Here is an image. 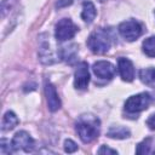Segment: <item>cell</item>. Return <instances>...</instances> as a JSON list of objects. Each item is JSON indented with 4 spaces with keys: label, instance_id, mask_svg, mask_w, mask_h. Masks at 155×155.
Segmentation results:
<instances>
[{
    "label": "cell",
    "instance_id": "5b68a950",
    "mask_svg": "<svg viewBox=\"0 0 155 155\" xmlns=\"http://www.w3.org/2000/svg\"><path fill=\"white\" fill-rule=\"evenodd\" d=\"M78 27L74 24V22L70 18H62L57 24H56V30L54 35L58 41H67L70 40L75 36L78 33Z\"/></svg>",
    "mask_w": 155,
    "mask_h": 155
},
{
    "label": "cell",
    "instance_id": "44dd1931",
    "mask_svg": "<svg viewBox=\"0 0 155 155\" xmlns=\"http://www.w3.org/2000/svg\"><path fill=\"white\" fill-rule=\"evenodd\" d=\"M98 154H117V151L114 150V149L108 148L107 145H102V147L98 149Z\"/></svg>",
    "mask_w": 155,
    "mask_h": 155
},
{
    "label": "cell",
    "instance_id": "277c9868",
    "mask_svg": "<svg viewBox=\"0 0 155 155\" xmlns=\"http://www.w3.org/2000/svg\"><path fill=\"white\" fill-rule=\"evenodd\" d=\"M119 33L120 35L127 40V41H134L137 40L142 33H143V27L142 24L136 21V19H128V21H124L120 23L119 25Z\"/></svg>",
    "mask_w": 155,
    "mask_h": 155
},
{
    "label": "cell",
    "instance_id": "ffe728a7",
    "mask_svg": "<svg viewBox=\"0 0 155 155\" xmlns=\"http://www.w3.org/2000/svg\"><path fill=\"white\" fill-rule=\"evenodd\" d=\"M64 150H65V153H74V151L78 150V145L74 140L65 139L64 140Z\"/></svg>",
    "mask_w": 155,
    "mask_h": 155
},
{
    "label": "cell",
    "instance_id": "d6986e66",
    "mask_svg": "<svg viewBox=\"0 0 155 155\" xmlns=\"http://www.w3.org/2000/svg\"><path fill=\"white\" fill-rule=\"evenodd\" d=\"M0 153H1L2 155L15 153V151H13V148H12V144L10 143V140H7V139H5V138L0 140Z\"/></svg>",
    "mask_w": 155,
    "mask_h": 155
},
{
    "label": "cell",
    "instance_id": "ba28073f",
    "mask_svg": "<svg viewBox=\"0 0 155 155\" xmlns=\"http://www.w3.org/2000/svg\"><path fill=\"white\" fill-rule=\"evenodd\" d=\"M92 70L97 78L104 79V80H111L116 73L115 67L108 61H98L93 63Z\"/></svg>",
    "mask_w": 155,
    "mask_h": 155
},
{
    "label": "cell",
    "instance_id": "8fae6325",
    "mask_svg": "<svg viewBox=\"0 0 155 155\" xmlns=\"http://www.w3.org/2000/svg\"><path fill=\"white\" fill-rule=\"evenodd\" d=\"M117 69L124 81L131 82L134 79V67H133V63L128 58L120 57L117 59Z\"/></svg>",
    "mask_w": 155,
    "mask_h": 155
},
{
    "label": "cell",
    "instance_id": "6da1fadb",
    "mask_svg": "<svg viewBox=\"0 0 155 155\" xmlns=\"http://www.w3.org/2000/svg\"><path fill=\"white\" fill-rule=\"evenodd\" d=\"M99 125L101 122L97 116L91 114H85L78 119L75 124V130L84 143H91L99 134V127H101Z\"/></svg>",
    "mask_w": 155,
    "mask_h": 155
},
{
    "label": "cell",
    "instance_id": "3957f363",
    "mask_svg": "<svg viewBox=\"0 0 155 155\" xmlns=\"http://www.w3.org/2000/svg\"><path fill=\"white\" fill-rule=\"evenodd\" d=\"M151 102V96L148 92H142L134 96H131L126 103H125V110L130 114L140 113L145 109H148L149 104Z\"/></svg>",
    "mask_w": 155,
    "mask_h": 155
},
{
    "label": "cell",
    "instance_id": "9c48e42d",
    "mask_svg": "<svg viewBox=\"0 0 155 155\" xmlns=\"http://www.w3.org/2000/svg\"><path fill=\"white\" fill-rule=\"evenodd\" d=\"M90 82V71L88 64L86 62H81L74 74V86L76 90H86Z\"/></svg>",
    "mask_w": 155,
    "mask_h": 155
},
{
    "label": "cell",
    "instance_id": "cb8c5ba5",
    "mask_svg": "<svg viewBox=\"0 0 155 155\" xmlns=\"http://www.w3.org/2000/svg\"><path fill=\"white\" fill-rule=\"evenodd\" d=\"M150 96H151V99H154V101H155V92H154L153 94H150Z\"/></svg>",
    "mask_w": 155,
    "mask_h": 155
},
{
    "label": "cell",
    "instance_id": "7402d4cb",
    "mask_svg": "<svg viewBox=\"0 0 155 155\" xmlns=\"http://www.w3.org/2000/svg\"><path fill=\"white\" fill-rule=\"evenodd\" d=\"M147 126L150 128V130H155V113L151 114L148 120H147Z\"/></svg>",
    "mask_w": 155,
    "mask_h": 155
},
{
    "label": "cell",
    "instance_id": "5bb4252c",
    "mask_svg": "<svg viewBox=\"0 0 155 155\" xmlns=\"http://www.w3.org/2000/svg\"><path fill=\"white\" fill-rule=\"evenodd\" d=\"M76 53H78V46L75 44L68 45V46H63L61 48V57L63 61H65L67 63H73L76 59Z\"/></svg>",
    "mask_w": 155,
    "mask_h": 155
},
{
    "label": "cell",
    "instance_id": "7c38bea8",
    "mask_svg": "<svg viewBox=\"0 0 155 155\" xmlns=\"http://www.w3.org/2000/svg\"><path fill=\"white\" fill-rule=\"evenodd\" d=\"M97 11L94 5L91 1H85L82 4V12H81V18L84 19V22H86L87 24L92 23L93 19L96 18Z\"/></svg>",
    "mask_w": 155,
    "mask_h": 155
},
{
    "label": "cell",
    "instance_id": "4fadbf2b",
    "mask_svg": "<svg viewBox=\"0 0 155 155\" xmlns=\"http://www.w3.org/2000/svg\"><path fill=\"white\" fill-rule=\"evenodd\" d=\"M139 79L143 84L155 88V68H144L139 70Z\"/></svg>",
    "mask_w": 155,
    "mask_h": 155
},
{
    "label": "cell",
    "instance_id": "484cf974",
    "mask_svg": "<svg viewBox=\"0 0 155 155\" xmlns=\"http://www.w3.org/2000/svg\"><path fill=\"white\" fill-rule=\"evenodd\" d=\"M154 154H155V150H154Z\"/></svg>",
    "mask_w": 155,
    "mask_h": 155
},
{
    "label": "cell",
    "instance_id": "603a6c76",
    "mask_svg": "<svg viewBox=\"0 0 155 155\" xmlns=\"http://www.w3.org/2000/svg\"><path fill=\"white\" fill-rule=\"evenodd\" d=\"M71 2H73L71 0H58V1L56 2V6H57L58 8H62V7H65V6L70 5Z\"/></svg>",
    "mask_w": 155,
    "mask_h": 155
},
{
    "label": "cell",
    "instance_id": "e0dca14e",
    "mask_svg": "<svg viewBox=\"0 0 155 155\" xmlns=\"http://www.w3.org/2000/svg\"><path fill=\"white\" fill-rule=\"evenodd\" d=\"M143 52L148 57H155V36H150L143 41Z\"/></svg>",
    "mask_w": 155,
    "mask_h": 155
},
{
    "label": "cell",
    "instance_id": "52a82bcc",
    "mask_svg": "<svg viewBox=\"0 0 155 155\" xmlns=\"http://www.w3.org/2000/svg\"><path fill=\"white\" fill-rule=\"evenodd\" d=\"M40 45H39V56L40 61L44 64H52L56 62L54 59V53L50 44V36L47 34H41L40 36Z\"/></svg>",
    "mask_w": 155,
    "mask_h": 155
},
{
    "label": "cell",
    "instance_id": "2e32d148",
    "mask_svg": "<svg viewBox=\"0 0 155 155\" xmlns=\"http://www.w3.org/2000/svg\"><path fill=\"white\" fill-rule=\"evenodd\" d=\"M18 122H19V120L16 116V114L13 111H7V113H5L2 121H1V130L2 131H10V130L15 128L18 125Z\"/></svg>",
    "mask_w": 155,
    "mask_h": 155
},
{
    "label": "cell",
    "instance_id": "ac0fdd59",
    "mask_svg": "<svg viewBox=\"0 0 155 155\" xmlns=\"http://www.w3.org/2000/svg\"><path fill=\"white\" fill-rule=\"evenodd\" d=\"M150 147H151V138H145L137 145L136 153L137 154H149Z\"/></svg>",
    "mask_w": 155,
    "mask_h": 155
},
{
    "label": "cell",
    "instance_id": "8992f818",
    "mask_svg": "<svg viewBox=\"0 0 155 155\" xmlns=\"http://www.w3.org/2000/svg\"><path fill=\"white\" fill-rule=\"evenodd\" d=\"M12 148L13 151H18V150H23L25 153H31L34 150L35 147V142L34 139L29 136V133H27L25 131H19L17 132L13 138H12Z\"/></svg>",
    "mask_w": 155,
    "mask_h": 155
},
{
    "label": "cell",
    "instance_id": "9a60e30c",
    "mask_svg": "<svg viewBox=\"0 0 155 155\" xmlns=\"http://www.w3.org/2000/svg\"><path fill=\"white\" fill-rule=\"evenodd\" d=\"M107 136L109 138H114V139H125L131 136V132L128 128H126L124 126H111L108 130Z\"/></svg>",
    "mask_w": 155,
    "mask_h": 155
},
{
    "label": "cell",
    "instance_id": "d4e9b609",
    "mask_svg": "<svg viewBox=\"0 0 155 155\" xmlns=\"http://www.w3.org/2000/svg\"><path fill=\"white\" fill-rule=\"evenodd\" d=\"M101 1H105V0H101Z\"/></svg>",
    "mask_w": 155,
    "mask_h": 155
},
{
    "label": "cell",
    "instance_id": "7a4b0ae2",
    "mask_svg": "<svg viewBox=\"0 0 155 155\" xmlns=\"http://www.w3.org/2000/svg\"><path fill=\"white\" fill-rule=\"evenodd\" d=\"M86 44L93 53H96V54L105 53L109 51V48L111 46L110 31L104 29V28H99V29H97L90 34Z\"/></svg>",
    "mask_w": 155,
    "mask_h": 155
},
{
    "label": "cell",
    "instance_id": "30bf717a",
    "mask_svg": "<svg viewBox=\"0 0 155 155\" xmlns=\"http://www.w3.org/2000/svg\"><path fill=\"white\" fill-rule=\"evenodd\" d=\"M44 86H45V96H46L48 109L51 111H57L61 108V99H59V96L57 93L56 87L47 80L45 81Z\"/></svg>",
    "mask_w": 155,
    "mask_h": 155
}]
</instances>
